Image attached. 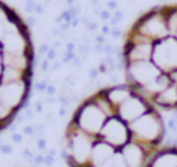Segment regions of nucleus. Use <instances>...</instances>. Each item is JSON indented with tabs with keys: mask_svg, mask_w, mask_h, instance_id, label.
Here are the masks:
<instances>
[{
	"mask_svg": "<svg viewBox=\"0 0 177 167\" xmlns=\"http://www.w3.org/2000/svg\"><path fill=\"white\" fill-rule=\"evenodd\" d=\"M127 85L155 108L177 113V33L168 28L163 6L143 14L123 47Z\"/></svg>",
	"mask_w": 177,
	"mask_h": 167,
	"instance_id": "2",
	"label": "nucleus"
},
{
	"mask_svg": "<svg viewBox=\"0 0 177 167\" xmlns=\"http://www.w3.org/2000/svg\"><path fill=\"white\" fill-rule=\"evenodd\" d=\"M163 137L158 109L129 85H117L75 111L65 131V159L69 167H146Z\"/></svg>",
	"mask_w": 177,
	"mask_h": 167,
	"instance_id": "1",
	"label": "nucleus"
},
{
	"mask_svg": "<svg viewBox=\"0 0 177 167\" xmlns=\"http://www.w3.org/2000/svg\"><path fill=\"white\" fill-rule=\"evenodd\" d=\"M33 44L26 25L0 0V131L14 119L30 92Z\"/></svg>",
	"mask_w": 177,
	"mask_h": 167,
	"instance_id": "3",
	"label": "nucleus"
},
{
	"mask_svg": "<svg viewBox=\"0 0 177 167\" xmlns=\"http://www.w3.org/2000/svg\"><path fill=\"white\" fill-rule=\"evenodd\" d=\"M146 167H177V147L160 148Z\"/></svg>",
	"mask_w": 177,
	"mask_h": 167,
	"instance_id": "4",
	"label": "nucleus"
}]
</instances>
